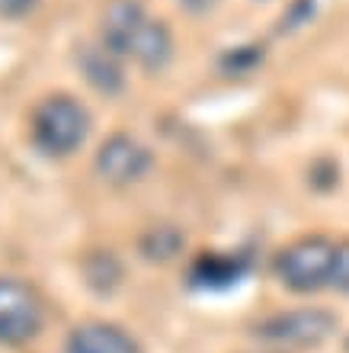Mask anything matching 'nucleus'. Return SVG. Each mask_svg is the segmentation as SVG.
<instances>
[{"mask_svg": "<svg viewBox=\"0 0 349 353\" xmlns=\"http://www.w3.org/2000/svg\"><path fill=\"white\" fill-rule=\"evenodd\" d=\"M100 42L119 58H131L147 74H157L173 58L170 29L147 13L141 0H112L103 13Z\"/></svg>", "mask_w": 349, "mask_h": 353, "instance_id": "obj_1", "label": "nucleus"}, {"mask_svg": "<svg viewBox=\"0 0 349 353\" xmlns=\"http://www.w3.org/2000/svg\"><path fill=\"white\" fill-rule=\"evenodd\" d=\"M29 135H32V145L39 154L67 158L90 135V112L71 93H52L32 110Z\"/></svg>", "mask_w": 349, "mask_h": 353, "instance_id": "obj_2", "label": "nucleus"}, {"mask_svg": "<svg viewBox=\"0 0 349 353\" xmlns=\"http://www.w3.org/2000/svg\"><path fill=\"white\" fill-rule=\"evenodd\" d=\"M337 251L340 244L311 234V238H298L288 248H282L276 257V276L285 289L292 292H317V289H330L333 267H337Z\"/></svg>", "mask_w": 349, "mask_h": 353, "instance_id": "obj_3", "label": "nucleus"}, {"mask_svg": "<svg viewBox=\"0 0 349 353\" xmlns=\"http://www.w3.org/2000/svg\"><path fill=\"white\" fill-rule=\"evenodd\" d=\"M337 331V318L324 308H295L263 318L253 334L279 347H317Z\"/></svg>", "mask_w": 349, "mask_h": 353, "instance_id": "obj_4", "label": "nucleus"}, {"mask_svg": "<svg viewBox=\"0 0 349 353\" xmlns=\"http://www.w3.org/2000/svg\"><path fill=\"white\" fill-rule=\"evenodd\" d=\"M42 302L26 283L0 276V344H26L42 331Z\"/></svg>", "mask_w": 349, "mask_h": 353, "instance_id": "obj_5", "label": "nucleus"}, {"mask_svg": "<svg viewBox=\"0 0 349 353\" xmlns=\"http://www.w3.org/2000/svg\"><path fill=\"white\" fill-rule=\"evenodd\" d=\"M151 151L138 139L116 132L96 151V174L112 186H131L151 170Z\"/></svg>", "mask_w": 349, "mask_h": 353, "instance_id": "obj_6", "label": "nucleus"}, {"mask_svg": "<svg viewBox=\"0 0 349 353\" xmlns=\"http://www.w3.org/2000/svg\"><path fill=\"white\" fill-rule=\"evenodd\" d=\"M77 68H81L83 81L93 87L103 97H116L125 87V71H122V58L106 48L103 42H83L77 46V55H74Z\"/></svg>", "mask_w": 349, "mask_h": 353, "instance_id": "obj_7", "label": "nucleus"}, {"mask_svg": "<svg viewBox=\"0 0 349 353\" xmlns=\"http://www.w3.org/2000/svg\"><path fill=\"white\" fill-rule=\"evenodd\" d=\"M65 353H145L138 341L106 321H87L67 334Z\"/></svg>", "mask_w": 349, "mask_h": 353, "instance_id": "obj_8", "label": "nucleus"}, {"mask_svg": "<svg viewBox=\"0 0 349 353\" xmlns=\"http://www.w3.org/2000/svg\"><path fill=\"white\" fill-rule=\"evenodd\" d=\"M244 273V263L231 261V257H202L193 267V283L195 286H231L237 283V276Z\"/></svg>", "mask_w": 349, "mask_h": 353, "instance_id": "obj_9", "label": "nucleus"}, {"mask_svg": "<svg viewBox=\"0 0 349 353\" xmlns=\"http://www.w3.org/2000/svg\"><path fill=\"white\" fill-rule=\"evenodd\" d=\"M180 241H183V238H180L173 228H154V232L145 238V254L147 257H160V261H164V257H173L176 248H180Z\"/></svg>", "mask_w": 349, "mask_h": 353, "instance_id": "obj_10", "label": "nucleus"}, {"mask_svg": "<svg viewBox=\"0 0 349 353\" xmlns=\"http://www.w3.org/2000/svg\"><path fill=\"white\" fill-rule=\"evenodd\" d=\"M263 61V52L257 46H240V48H231L228 55L221 58V68L228 71V74H247L253 65Z\"/></svg>", "mask_w": 349, "mask_h": 353, "instance_id": "obj_11", "label": "nucleus"}, {"mask_svg": "<svg viewBox=\"0 0 349 353\" xmlns=\"http://www.w3.org/2000/svg\"><path fill=\"white\" fill-rule=\"evenodd\" d=\"M330 289L349 292V241H340V251H337V267H333V283H330Z\"/></svg>", "mask_w": 349, "mask_h": 353, "instance_id": "obj_12", "label": "nucleus"}, {"mask_svg": "<svg viewBox=\"0 0 349 353\" xmlns=\"http://www.w3.org/2000/svg\"><path fill=\"white\" fill-rule=\"evenodd\" d=\"M39 7V0H0V17L3 19H23Z\"/></svg>", "mask_w": 349, "mask_h": 353, "instance_id": "obj_13", "label": "nucleus"}, {"mask_svg": "<svg viewBox=\"0 0 349 353\" xmlns=\"http://www.w3.org/2000/svg\"><path fill=\"white\" fill-rule=\"evenodd\" d=\"M218 3V0H180V7L193 10V13H205V10H211Z\"/></svg>", "mask_w": 349, "mask_h": 353, "instance_id": "obj_14", "label": "nucleus"}]
</instances>
